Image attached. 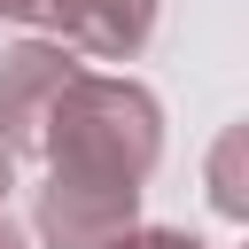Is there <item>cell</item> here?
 Listing matches in <instances>:
<instances>
[{
	"label": "cell",
	"instance_id": "7",
	"mask_svg": "<svg viewBox=\"0 0 249 249\" xmlns=\"http://www.w3.org/2000/svg\"><path fill=\"white\" fill-rule=\"evenodd\" d=\"M39 8H47V0H0V16H8V23H39Z\"/></svg>",
	"mask_w": 249,
	"mask_h": 249
},
{
	"label": "cell",
	"instance_id": "3",
	"mask_svg": "<svg viewBox=\"0 0 249 249\" xmlns=\"http://www.w3.org/2000/svg\"><path fill=\"white\" fill-rule=\"evenodd\" d=\"M31 226L47 249H101L109 233L140 226V187H86V179H39L31 195Z\"/></svg>",
	"mask_w": 249,
	"mask_h": 249
},
{
	"label": "cell",
	"instance_id": "5",
	"mask_svg": "<svg viewBox=\"0 0 249 249\" xmlns=\"http://www.w3.org/2000/svg\"><path fill=\"white\" fill-rule=\"evenodd\" d=\"M101 249H202V241L179 233V226H124V233H109Z\"/></svg>",
	"mask_w": 249,
	"mask_h": 249
},
{
	"label": "cell",
	"instance_id": "6",
	"mask_svg": "<svg viewBox=\"0 0 249 249\" xmlns=\"http://www.w3.org/2000/svg\"><path fill=\"white\" fill-rule=\"evenodd\" d=\"M8 195H16V156L0 148V249H31V241H23V226L8 218Z\"/></svg>",
	"mask_w": 249,
	"mask_h": 249
},
{
	"label": "cell",
	"instance_id": "2",
	"mask_svg": "<svg viewBox=\"0 0 249 249\" xmlns=\"http://www.w3.org/2000/svg\"><path fill=\"white\" fill-rule=\"evenodd\" d=\"M86 62L62 47V39H16L0 54V148L8 156H39V132H47V109L54 93L78 78Z\"/></svg>",
	"mask_w": 249,
	"mask_h": 249
},
{
	"label": "cell",
	"instance_id": "1",
	"mask_svg": "<svg viewBox=\"0 0 249 249\" xmlns=\"http://www.w3.org/2000/svg\"><path fill=\"white\" fill-rule=\"evenodd\" d=\"M163 156V109L140 78H109V70H78L39 132V163L54 179H86V187H148Z\"/></svg>",
	"mask_w": 249,
	"mask_h": 249
},
{
	"label": "cell",
	"instance_id": "4",
	"mask_svg": "<svg viewBox=\"0 0 249 249\" xmlns=\"http://www.w3.org/2000/svg\"><path fill=\"white\" fill-rule=\"evenodd\" d=\"M39 23H54V39L70 54H101V62H132L156 39V0H47Z\"/></svg>",
	"mask_w": 249,
	"mask_h": 249
}]
</instances>
